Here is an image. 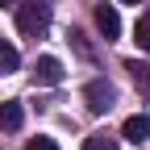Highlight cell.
Wrapping results in <instances>:
<instances>
[{"instance_id":"obj_2","label":"cell","mask_w":150,"mask_h":150,"mask_svg":"<svg viewBox=\"0 0 150 150\" xmlns=\"http://www.w3.org/2000/svg\"><path fill=\"white\" fill-rule=\"evenodd\" d=\"M83 100H88V112H108L112 100H117V92H112L108 79H92V83L83 88Z\"/></svg>"},{"instance_id":"obj_5","label":"cell","mask_w":150,"mask_h":150,"mask_svg":"<svg viewBox=\"0 0 150 150\" xmlns=\"http://www.w3.org/2000/svg\"><path fill=\"white\" fill-rule=\"evenodd\" d=\"M121 138H129V142H146L150 138V117H146V112H134V117H125L121 121Z\"/></svg>"},{"instance_id":"obj_4","label":"cell","mask_w":150,"mask_h":150,"mask_svg":"<svg viewBox=\"0 0 150 150\" xmlns=\"http://www.w3.org/2000/svg\"><path fill=\"white\" fill-rule=\"evenodd\" d=\"M92 17H96V29L104 33V42H117V38H121V17H117L112 4H96Z\"/></svg>"},{"instance_id":"obj_1","label":"cell","mask_w":150,"mask_h":150,"mask_svg":"<svg viewBox=\"0 0 150 150\" xmlns=\"http://www.w3.org/2000/svg\"><path fill=\"white\" fill-rule=\"evenodd\" d=\"M17 29L25 38H42L50 29V4H17Z\"/></svg>"},{"instance_id":"obj_10","label":"cell","mask_w":150,"mask_h":150,"mask_svg":"<svg viewBox=\"0 0 150 150\" xmlns=\"http://www.w3.org/2000/svg\"><path fill=\"white\" fill-rule=\"evenodd\" d=\"M83 150H117V142H112V138H104V134H92V138L83 142Z\"/></svg>"},{"instance_id":"obj_12","label":"cell","mask_w":150,"mask_h":150,"mask_svg":"<svg viewBox=\"0 0 150 150\" xmlns=\"http://www.w3.org/2000/svg\"><path fill=\"white\" fill-rule=\"evenodd\" d=\"M121 4H142V0H121Z\"/></svg>"},{"instance_id":"obj_13","label":"cell","mask_w":150,"mask_h":150,"mask_svg":"<svg viewBox=\"0 0 150 150\" xmlns=\"http://www.w3.org/2000/svg\"><path fill=\"white\" fill-rule=\"evenodd\" d=\"M4 4H17V0H4Z\"/></svg>"},{"instance_id":"obj_3","label":"cell","mask_w":150,"mask_h":150,"mask_svg":"<svg viewBox=\"0 0 150 150\" xmlns=\"http://www.w3.org/2000/svg\"><path fill=\"white\" fill-rule=\"evenodd\" d=\"M33 83H42V88L63 83V63H59V59H50V54H42V59L33 63Z\"/></svg>"},{"instance_id":"obj_6","label":"cell","mask_w":150,"mask_h":150,"mask_svg":"<svg viewBox=\"0 0 150 150\" xmlns=\"http://www.w3.org/2000/svg\"><path fill=\"white\" fill-rule=\"evenodd\" d=\"M21 121H25V112H21V100H4L0 104V129H21Z\"/></svg>"},{"instance_id":"obj_11","label":"cell","mask_w":150,"mask_h":150,"mask_svg":"<svg viewBox=\"0 0 150 150\" xmlns=\"http://www.w3.org/2000/svg\"><path fill=\"white\" fill-rule=\"evenodd\" d=\"M25 150H59V142H54V138H42V134H38V138H29V142H25Z\"/></svg>"},{"instance_id":"obj_7","label":"cell","mask_w":150,"mask_h":150,"mask_svg":"<svg viewBox=\"0 0 150 150\" xmlns=\"http://www.w3.org/2000/svg\"><path fill=\"white\" fill-rule=\"evenodd\" d=\"M125 71L134 75V83H138V88L146 92V96H150V63H138V59H129V63H125Z\"/></svg>"},{"instance_id":"obj_8","label":"cell","mask_w":150,"mask_h":150,"mask_svg":"<svg viewBox=\"0 0 150 150\" xmlns=\"http://www.w3.org/2000/svg\"><path fill=\"white\" fill-rule=\"evenodd\" d=\"M21 67V54H17V46H8L4 38H0V75H8V71H17Z\"/></svg>"},{"instance_id":"obj_9","label":"cell","mask_w":150,"mask_h":150,"mask_svg":"<svg viewBox=\"0 0 150 150\" xmlns=\"http://www.w3.org/2000/svg\"><path fill=\"white\" fill-rule=\"evenodd\" d=\"M134 38H138V46H142V50H150V17H138Z\"/></svg>"}]
</instances>
